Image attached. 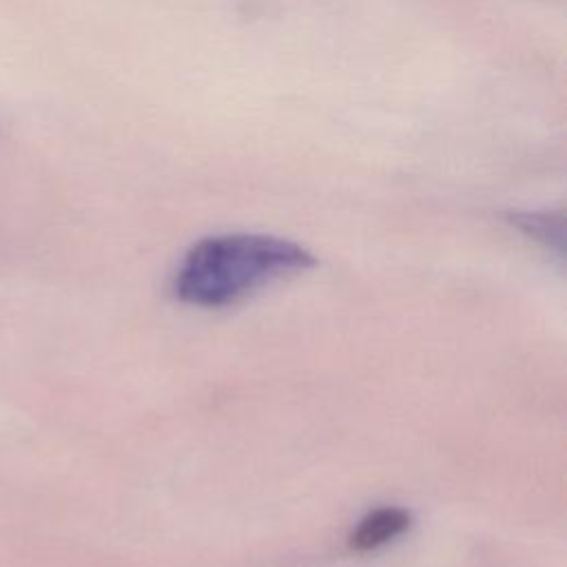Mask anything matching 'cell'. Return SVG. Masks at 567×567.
I'll use <instances>...</instances> for the list:
<instances>
[{
    "mask_svg": "<svg viewBox=\"0 0 567 567\" xmlns=\"http://www.w3.org/2000/svg\"><path fill=\"white\" fill-rule=\"evenodd\" d=\"M410 523L412 516L403 507H377L359 520V525L350 534V547L354 551L379 549L401 536L410 527Z\"/></svg>",
    "mask_w": 567,
    "mask_h": 567,
    "instance_id": "2",
    "label": "cell"
},
{
    "mask_svg": "<svg viewBox=\"0 0 567 567\" xmlns=\"http://www.w3.org/2000/svg\"><path fill=\"white\" fill-rule=\"evenodd\" d=\"M310 266L315 257L284 237L259 233L204 237L184 255L175 275V295L190 306L221 308Z\"/></svg>",
    "mask_w": 567,
    "mask_h": 567,
    "instance_id": "1",
    "label": "cell"
},
{
    "mask_svg": "<svg viewBox=\"0 0 567 567\" xmlns=\"http://www.w3.org/2000/svg\"><path fill=\"white\" fill-rule=\"evenodd\" d=\"M514 224L527 233L529 237L547 244L560 246L563 244V217L554 213H523L512 217Z\"/></svg>",
    "mask_w": 567,
    "mask_h": 567,
    "instance_id": "3",
    "label": "cell"
}]
</instances>
